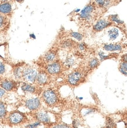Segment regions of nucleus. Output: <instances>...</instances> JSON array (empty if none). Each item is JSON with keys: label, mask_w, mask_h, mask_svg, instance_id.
<instances>
[{"label": "nucleus", "mask_w": 127, "mask_h": 128, "mask_svg": "<svg viewBox=\"0 0 127 128\" xmlns=\"http://www.w3.org/2000/svg\"><path fill=\"white\" fill-rule=\"evenodd\" d=\"M38 72L36 68L30 65L24 66L22 72V80L25 83L33 84L36 82Z\"/></svg>", "instance_id": "f257e3e1"}, {"label": "nucleus", "mask_w": 127, "mask_h": 128, "mask_svg": "<svg viewBox=\"0 0 127 128\" xmlns=\"http://www.w3.org/2000/svg\"><path fill=\"white\" fill-rule=\"evenodd\" d=\"M8 122L12 126H19L25 124L28 119L25 114L19 111H14L10 113L8 117Z\"/></svg>", "instance_id": "f03ea898"}, {"label": "nucleus", "mask_w": 127, "mask_h": 128, "mask_svg": "<svg viewBox=\"0 0 127 128\" xmlns=\"http://www.w3.org/2000/svg\"><path fill=\"white\" fill-rule=\"evenodd\" d=\"M42 99L44 102L50 106H53L57 103L58 96L57 93L53 89H47L42 93Z\"/></svg>", "instance_id": "7ed1b4c3"}, {"label": "nucleus", "mask_w": 127, "mask_h": 128, "mask_svg": "<svg viewBox=\"0 0 127 128\" xmlns=\"http://www.w3.org/2000/svg\"><path fill=\"white\" fill-rule=\"evenodd\" d=\"M82 73L80 70H76L73 71L68 75L67 80L68 83L71 86H75L79 84L82 79Z\"/></svg>", "instance_id": "20e7f679"}, {"label": "nucleus", "mask_w": 127, "mask_h": 128, "mask_svg": "<svg viewBox=\"0 0 127 128\" xmlns=\"http://www.w3.org/2000/svg\"><path fill=\"white\" fill-rule=\"evenodd\" d=\"M95 10V6L93 4L87 5L79 14V18L85 21H89L92 18V14Z\"/></svg>", "instance_id": "39448f33"}, {"label": "nucleus", "mask_w": 127, "mask_h": 128, "mask_svg": "<svg viewBox=\"0 0 127 128\" xmlns=\"http://www.w3.org/2000/svg\"><path fill=\"white\" fill-rule=\"evenodd\" d=\"M25 107L30 110H36L41 107L40 100L38 98H32L26 100L25 102Z\"/></svg>", "instance_id": "423d86ee"}, {"label": "nucleus", "mask_w": 127, "mask_h": 128, "mask_svg": "<svg viewBox=\"0 0 127 128\" xmlns=\"http://www.w3.org/2000/svg\"><path fill=\"white\" fill-rule=\"evenodd\" d=\"M46 69L48 73L52 75H55L61 73L62 66L59 62H53L47 66Z\"/></svg>", "instance_id": "0eeeda50"}, {"label": "nucleus", "mask_w": 127, "mask_h": 128, "mask_svg": "<svg viewBox=\"0 0 127 128\" xmlns=\"http://www.w3.org/2000/svg\"><path fill=\"white\" fill-rule=\"evenodd\" d=\"M111 22L105 19H101L98 21L93 27V30L96 32H100L103 30L104 29L109 27Z\"/></svg>", "instance_id": "6e6552de"}, {"label": "nucleus", "mask_w": 127, "mask_h": 128, "mask_svg": "<svg viewBox=\"0 0 127 128\" xmlns=\"http://www.w3.org/2000/svg\"><path fill=\"white\" fill-rule=\"evenodd\" d=\"M36 118L37 120L42 124H50L51 122V116L49 114L44 111H40L37 113Z\"/></svg>", "instance_id": "1a4fd4ad"}, {"label": "nucleus", "mask_w": 127, "mask_h": 128, "mask_svg": "<svg viewBox=\"0 0 127 128\" xmlns=\"http://www.w3.org/2000/svg\"><path fill=\"white\" fill-rule=\"evenodd\" d=\"M1 87L6 91H12L16 88H17V83H16L14 80H5L1 83Z\"/></svg>", "instance_id": "9d476101"}, {"label": "nucleus", "mask_w": 127, "mask_h": 128, "mask_svg": "<svg viewBox=\"0 0 127 128\" xmlns=\"http://www.w3.org/2000/svg\"><path fill=\"white\" fill-rule=\"evenodd\" d=\"M49 80V77L48 74L45 72H41L38 73V76L36 80V82L37 84L40 86H42L47 84L48 83Z\"/></svg>", "instance_id": "9b49d317"}, {"label": "nucleus", "mask_w": 127, "mask_h": 128, "mask_svg": "<svg viewBox=\"0 0 127 128\" xmlns=\"http://www.w3.org/2000/svg\"><path fill=\"white\" fill-rule=\"evenodd\" d=\"M12 5L9 2L1 3L0 4V14L8 15L12 12Z\"/></svg>", "instance_id": "f8f14e48"}, {"label": "nucleus", "mask_w": 127, "mask_h": 128, "mask_svg": "<svg viewBox=\"0 0 127 128\" xmlns=\"http://www.w3.org/2000/svg\"><path fill=\"white\" fill-rule=\"evenodd\" d=\"M21 89L24 92L34 94L36 92V88L30 83H24L21 85Z\"/></svg>", "instance_id": "ddd939ff"}, {"label": "nucleus", "mask_w": 127, "mask_h": 128, "mask_svg": "<svg viewBox=\"0 0 127 128\" xmlns=\"http://www.w3.org/2000/svg\"><path fill=\"white\" fill-rule=\"evenodd\" d=\"M56 57H57L56 52H55V51L50 50L45 53V54L44 55V60L47 62V63H50L53 62H55V59H56Z\"/></svg>", "instance_id": "4468645a"}, {"label": "nucleus", "mask_w": 127, "mask_h": 128, "mask_svg": "<svg viewBox=\"0 0 127 128\" xmlns=\"http://www.w3.org/2000/svg\"><path fill=\"white\" fill-rule=\"evenodd\" d=\"M104 50L107 52H116V51H121L122 47L120 44H106L103 46Z\"/></svg>", "instance_id": "2eb2a0df"}, {"label": "nucleus", "mask_w": 127, "mask_h": 128, "mask_svg": "<svg viewBox=\"0 0 127 128\" xmlns=\"http://www.w3.org/2000/svg\"><path fill=\"white\" fill-rule=\"evenodd\" d=\"M108 36L110 40H116L119 36V30L115 27L110 28L108 30Z\"/></svg>", "instance_id": "dca6fc26"}, {"label": "nucleus", "mask_w": 127, "mask_h": 128, "mask_svg": "<svg viewBox=\"0 0 127 128\" xmlns=\"http://www.w3.org/2000/svg\"><path fill=\"white\" fill-rule=\"evenodd\" d=\"M23 67L22 66H17L14 69L13 74L15 78L17 80H22V72H23Z\"/></svg>", "instance_id": "f3484780"}, {"label": "nucleus", "mask_w": 127, "mask_h": 128, "mask_svg": "<svg viewBox=\"0 0 127 128\" xmlns=\"http://www.w3.org/2000/svg\"><path fill=\"white\" fill-rule=\"evenodd\" d=\"M75 42L71 39L63 41L61 42V47L65 49H71L74 46Z\"/></svg>", "instance_id": "a211bd4d"}, {"label": "nucleus", "mask_w": 127, "mask_h": 128, "mask_svg": "<svg viewBox=\"0 0 127 128\" xmlns=\"http://www.w3.org/2000/svg\"><path fill=\"white\" fill-rule=\"evenodd\" d=\"M6 108L5 104L2 101H0V119H2L6 115Z\"/></svg>", "instance_id": "6ab92c4d"}, {"label": "nucleus", "mask_w": 127, "mask_h": 128, "mask_svg": "<svg viewBox=\"0 0 127 128\" xmlns=\"http://www.w3.org/2000/svg\"><path fill=\"white\" fill-rule=\"evenodd\" d=\"M9 20L4 14H0V29H2L8 26Z\"/></svg>", "instance_id": "aec40b11"}, {"label": "nucleus", "mask_w": 127, "mask_h": 128, "mask_svg": "<svg viewBox=\"0 0 127 128\" xmlns=\"http://www.w3.org/2000/svg\"><path fill=\"white\" fill-rule=\"evenodd\" d=\"M75 60L72 57L67 56L65 59L64 65L66 67H72L75 64Z\"/></svg>", "instance_id": "412c9836"}, {"label": "nucleus", "mask_w": 127, "mask_h": 128, "mask_svg": "<svg viewBox=\"0 0 127 128\" xmlns=\"http://www.w3.org/2000/svg\"><path fill=\"white\" fill-rule=\"evenodd\" d=\"M99 63H100V62L97 58H93L91 59L90 61L88 62V66L92 69H94L98 66Z\"/></svg>", "instance_id": "4be33fe9"}, {"label": "nucleus", "mask_w": 127, "mask_h": 128, "mask_svg": "<svg viewBox=\"0 0 127 128\" xmlns=\"http://www.w3.org/2000/svg\"><path fill=\"white\" fill-rule=\"evenodd\" d=\"M70 36L72 38H74L78 41H81L83 38V36L82 34L77 32H71L69 34Z\"/></svg>", "instance_id": "5701e85b"}, {"label": "nucleus", "mask_w": 127, "mask_h": 128, "mask_svg": "<svg viewBox=\"0 0 127 128\" xmlns=\"http://www.w3.org/2000/svg\"><path fill=\"white\" fill-rule=\"evenodd\" d=\"M110 0H95V2L101 7H104L109 6Z\"/></svg>", "instance_id": "b1692460"}, {"label": "nucleus", "mask_w": 127, "mask_h": 128, "mask_svg": "<svg viewBox=\"0 0 127 128\" xmlns=\"http://www.w3.org/2000/svg\"><path fill=\"white\" fill-rule=\"evenodd\" d=\"M110 18H111V20L112 21H114V22H117V24H123L124 23L123 21H121V20L119 18L118 15H117V14H115V15H111V16Z\"/></svg>", "instance_id": "393cba45"}, {"label": "nucleus", "mask_w": 127, "mask_h": 128, "mask_svg": "<svg viewBox=\"0 0 127 128\" xmlns=\"http://www.w3.org/2000/svg\"><path fill=\"white\" fill-rule=\"evenodd\" d=\"M41 124V122H40V121H37L36 122L32 123V124H27L26 125L25 127L26 128H37L38 126H40Z\"/></svg>", "instance_id": "a878e982"}, {"label": "nucleus", "mask_w": 127, "mask_h": 128, "mask_svg": "<svg viewBox=\"0 0 127 128\" xmlns=\"http://www.w3.org/2000/svg\"><path fill=\"white\" fill-rule=\"evenodd\" d=\"M107 125L106 126V127H110V128H112V127H114V122L110 118H107Z\"/></svg>", "instance_id": "bb28decb"}, {"label": "nucleus", "mask_w": 127, "mask_h": 128, "mask_svg": "<svg viewBox=\"0 0 127 128\" xmlns=\"http://www.w3.org/2000/svg\"><path fill=\"white\" fill-rule=\"evenodd\" d=\"M5 72V66L4 63L0 61V74H2Z\"/></svg>", "instance_id": "cd10ccee"}, {"label": "nucleus", "mask_w": 127, "mask_h": 128, "mask_svg": "<svg viewBox=\"0 0 127 128\" xmlns=\"http://www.w3.org/2000/svg\"><path fill=\"white\" fill-rule=\"evenodd\" d=\"M77 47L79 50L80 51H84L86 48V45L84 42H80V43L78 44Z\"/></svg>", "instance_id": "c85d7f7f"}, {"label": "nucleus", "mask_w": 127, "mask_h": 128, "mask_svg": "<svg viewBox=\"0 0 127 128\" xmlns=\"http://www.w3.org/2000/svg\"><path fill=\"white\" fill-rule=\"evenodd\" d=\"M95 112V109H86V112L84 113V115H88Z\"/></svg>", "instance_id": "c756f323"}, {"label": "nucleus", "mask_w": 127, "mask_h": 128, "mask_svg": "<svg viewBox=\"0 0 127 128\" xmlns=\"http://www.w3.org/2000/svg\"><path fill=\"white\" fill-rule=\"evenodd\" d=\"M120 67H121V68H123L124 70H125V71L127 72V62H122L121 63V66H120Z\"/></svg>", "instance_id": "7c9ffc66"}, {"label": "nucleus", "mask_w": 127, "mask_h": 128, "mask_svg": "<svg viewBox=\"0 0 127 128\" xmlns=\"http://www.w3.org/2000/svg\"><path fill=\"white\" fill-rule=\"evenodd\" d=\"M5 91L6 90H5L4 88H0V99L2 98L4 95L5 94Z\"/></svg>", "instance_id": "2f4dec72"}, {"label": "nucleus", "mask_w": 127, "mask_h": 128, "mask_svg": "<svg viewBox=\"0 0 127 128\" xmlns=\"http://www.w3.org/2000/svg\"><path fill=\"white\" fill-rule=\"evenodd\" d=\"M119 70H120V71L121 73L123 74L125 76H127V72L125 71V70H124L123 69V68H121V67H120V68H119Z\"/></svg>", "instance_id": "473e14b6"}, {"label": "nucleus", "mask_w": 127, "mask_h": 128, "mask_svg": "<svg viewBox=\"0 0 127 128\" xmlns=\"http://www.w3.org/2000/svg\"><path fill=\"white\" fill-rule=\"evenodd\" d=\"M122 61L124 62H127V54H124L123 56L121 57Z\"/></svg>", "instance_id": "72a5a7b5"}, {"label": "nucleus", "mask_w": 127, "mask_h": 128, "mask_svg": "<svg viewBox=\"0 0 127 128\" xmlns=\"http://www.w3.org/2000/svg\"><path fill=\"white\" fill-rule=\"evenodd\" d=\"M55 127H56V128H65V127H68V126L66 125V124H59V125L55 126Z\"/></svg>", "instance_id": "f704fd0d"}, {"label": "nucleus", "mask_w": 127, "mask_h": 128, "mask_svg": "<svg viewBox=\"0 0 127 128\" xmlns=\"http://www.w3.org/2000/svg\"><path fill=\"white\" fill-rule=\"evenodd\" d=\"M10 0H0V2L1 3H4V2H9Z\"/></svg>", "instance_id": "c9c22d12"}, {"label": "nucleus", "mask_w": 127, "mask_h": 128, "mask_svg": "<svg viewBox=\"0 0 127 128\" xmlns=\"http://www.w3.org/2000/svg\"><path fill=\"white\" fill-rule=\"evenodd\" d=\"M15 1H17V2H19V3H22V2H23L24 0H15Z\"/></svg>", "instance_id": "e433bc0d"}]
</instances>
